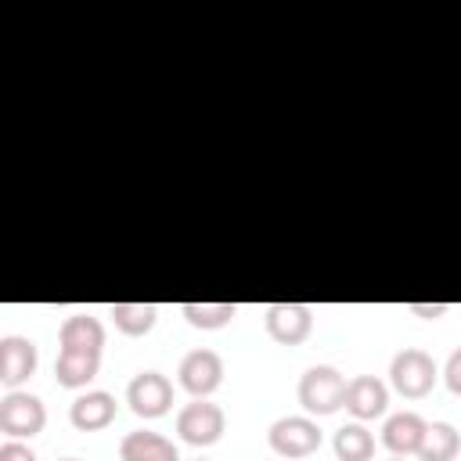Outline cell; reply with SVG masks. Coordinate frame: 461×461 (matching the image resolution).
<instances>
[{
    "label": "cell",
    "mask_w": 461,
    "mask_h": 461,
    "mask_svg": "<svg viewBox=\"0 0 461 461\" xmlns=\"http://www.w3.org/2000/svg\"><path fill=\"white\" fill-rule=\"evenodd\" d=\"M295 396H299V407H303L310 418L335 414V411L346 403V378H342L331 364H313L310 371H303Z\"/></svg>",
    "instance_id": "2"
},
{
    "label": "cell",
    "mask_w": 461,
    "mask_h": 461,
    "mask_svg": "<svg viewBox=\"0 0 461 461\" xmlns=\"http://www.w3.org/2000/svg\"><path fill=\"white\" fill-rule=\"evenodd\" d=\"M357 421L382 418L389 407V385L375 375H357L346 382V403H342Z\"/></svg>",
    "instance_id": "11"
},
{
    "label": "cell",
    "mask_w": 461,
    "mask_h": 461,
    "mask_svg": "<svg viewBox=\"0 0 461 461\" xmlns=\"http://www.w3.org/2000/svg\"><path fill=\"white\" fill-rule=\"evenodd\" d=\"M0 461H36L32 447L22 443V439H4L0 443Z\"/></svg>",
    "instance_id": "20"
},
{
    "label": "cell",
    "mask_w": 461,
    "mask_h": 461,
    "mask_svg": "<svg viewBox=\"0 0 461 461\" xmlns=\"http://www.w3.org/2000/svg\"><path fill=\"white\" fill-rule=\"evenodd\" d=\"M227 429V414L212 400H191L176 411V436L191 447H212Z\"/></svg>",
    "instance_id": "5"
},
{
    "label": "cell",
    "mask_w": 461,
    "mask_h": 461,
    "mask_svg": "<svg viewBox=\"0 0 461 461\" xmlns=\"http://www.w3.org/2000/svg\"><path fill=\"white\" fill-rule=\"evenodd\" d=\"M58 360L54 378L65 389H83L90 378H97L101 353H104V324L90 313H72L58 328Z\"/></svg>",
    "instance_id": "1"
},
{
    "label": "cell",
    "mask_w": 461,
    "mask_h": 461,
    "mask_svg": "<svg viewBox=\"0 0 461 461\" xmlns=\"http://www.w3.org/2000/svg\"><path fill=\"white\" fill-rule=\"evenodd\" d=\"M425 429H429V421H425L418 411L389 414L385 425H382V447H385L393 457H411V454L421 450Z\"/></svg>",
    "instance_id": "12"
},
{
    "label": "cell",
    "mask_w": 461,
    "mask_h": 461,
    "mask_svg": "<svg viewBox=\"0 0 461 461\" xmlns=\"http://www.w3.org/2000/svg\"><path fill=\"white\" fill-rule=\"evenodd\" d=\"M43 425H47V407L40 396L11 389L0 400V432L7 439H32L43 432Z\"/></svg>",
    "instance_id": "4"
},
{
    "label": "cell",
    "mask_w": 461,
    "mask_h": 461,
    "mask_svg": "<svg viewBox=\"0 0 461 461\" xmlns=\"http://www.w3.org/2000/svg\"><path fill=\"white\" fill-rule=\"evenodd\" d=\"M108 317L115 321V328L130 339L137 335H148L158 321V306L155 303H112L108 306Z\"/></svg>",
    "instance_id": "15"
},
{
    "label": "cell",
    "mask_w": 461,
    "mask_h": 461,
    "mask_svg": "<svg viewBox=\"0 0 461 461\" xmlns=\"http://www.w3.org/2000/svg\"><path fill=\"white\" fill-rule=\"evenodd\" d=\"M339 461H371L375 457V436L364 429V421H349L331 439Z\"/></svg>",
    "instance_id": "16"
},
{
    "label": "cell",
    "mask_w": 461,
    "mask_h": 461,
    "mask_svg": "<svg viewBox=\"0 0 461 461\" xmlns=\"http://www.w3.org/2000/svg\"><path fill=\"white\" fill-rule=\"evenodd\" d=\"M58 461H79V457H58Z\"/></svg>",
    "instance_id": "22"
},
{
    "label": "cell",
    "mask_w": 461,
    "mask_h": 461,
    "mask_svg": "<svg viewBox=\"0 0 461 461\" xmlns=\"http://www.w3.org/2000/svg\"><path fill=\"white\" fill-rule=\"evenodd\" d=\"M267 443L277 457H310L313 450H321V429L310 414H288L270 425Z\"/></svg>",
    "instance_id": "6"
},
{
    "label": "cell",
    "mask_w": 461,
    "mask_h": 461,
    "mask_svg": "<svg viewBox=\"0 0 461 461\" xmlns=\"http://www.w3.org/2000/svg\"><path fill=\"white\" fill-rule=\"evenodd\" d=\"M457 450H461V436H457V429H454L450 421H429L418 457H421V461H454Z\"/></svg>",
    "instance_id": "17"
},
{
    "label": "cell",
    "mask_w": 461,
    "mask_h": 461,
    "mask_svg": "<svg viewBox=\"0 0 461 461\" xmlns=\"http://www.w3.org/2000/svg\"><path fill=\"white\" fill-rule=\"evenodd\" d=\"M407 310L411 313H418V317H425V321H436V317H443L447 313V303H407Z\"/></svg>",
    "instance_id": "21"
},
{
    "label": "cell",
    "mask_w": 461,
    "mask_h": 461,
    "mask_svg": "<svg viewBox=\"0 0 461 461\" xmlns=\"http://www.w3.org/2000/svg\"><path fill=\"white\" fill-rule=\"evenodd\" d=\"M443 382H447V389H450L454 396H461V346L447 357V364H443Z\"/></svg>",
    "instance_id": "19"
},
{
    "label": "cell",
    "mask_w": 461,
    "mask_h": 461,
    "mask_svg": "<svg viewBox=\"0 0 461 461\" xmlns=\"http://www.w3.org/2000/svg\"><path fill=\"white\" fill-rule=\"evenodd\" d=\"M126 403L137 418H162L173 407V382L162 371H140L126 385Z\"/></svg>",
    "instance_id": "8"
},
{
    "label": "cell",
    "mask_w": 461,
    "mask_h": 461,
    "mask_svg": "<svg viewBox=\"0 0 461 461\" xmlns=\"http://www.w3.org/2000/svg\"><path fill=\"white\" fill-rule=\"evenodd\" d=\"M176 382L194 396V400H209V393L220 389L223 382V360L216 349H191L184 353L180 367H176Z\"/></svg>",
    "instance_id": "7"
},
{
    "label": "cell",
    "mask_w": 461,
    "mask_h": 461,
    "mask_svg": "<svg viewBox=\"0 0 461 461\" xmlns=\"http://www.w3.org/2000/svg\"><path fill=\"white\" fill-rule=\"evenodd\" d=\"M385 461H407V457H385Z\"/></svg>",
    "instance_id": "23"
},
{
    "label": "cell",
    "mask_w": 461,
    "mask_h": 461,
    "mask_svg": "<svg viewBox=\"0 0 461 461\" xmlns=\"http://www.w3.org/2000/svg\"><path fill=\"white\" fill-rule=\"evenodd\" d=\"M180 313H184V321H187L191 328L216 331V328L230 324V317L238 313V306H234V303H184Z\"/></svg>",
    "instance_id": "18"
},
{
    "label": "cell",
    "mask_w": 461,
    "mask_h": 461,
    "mask_svg": "<svg viewBox=\"0 0 461 461\" xmlns=\"http://www.w3.org/2000/svg\"><path fill=\"white\" fill-rule=\"evenodd\" d=\"M267 335L281 346H299L313 331V310L306 303H270L263 313Z\"/></svg>",
    "instance_id": "9"
},
{
    "label": "cell",
    "mask_w": 461,
    "mask_h": 461,
    "mask_svg": "<svg viewBox=\"0 0 461 461\" xmlns=\"http://www.w3.org/2000/svg\"><path fill=\"white\" fill-rule=\"evenodd\" d=\"M202 461H205V457H202Z\"/></svg>",
    "instance_id": "24"
},
{
    "label": "cell",
    "mask_w": 461,
    "mask_h": 461,
    "mask_svg": "<svg viewBox=\"0 0 461 461\" xmlns=\"http://www.w3.org/2000/svg\"><path fill=\"white\" fill-rule=\"evenodd\" d=\"M68 421L79 429V432H97V429H108L115 421V396L104 393V389H86L72 400L68 407Z\"/></svg>",
    "instance_id": "13"
},
{
    "label": "cell",
    "mask_w": 461,
    "mask_h": 461,
    "mask_svg": "<svg viewBox=\"0 0 461 461\" xmlns=\"http://www.w3.org/2000/svg\"><path fill=\"white\" fill-rule=\"evenodd\" d=\"M119 457H122V461H180V450H176V443L166 439L162 432L137 429V432H126V436H122Z\"/></svg>",
    "instance_id": "14"
},
{
    "label": "cell",
    "mask_w": 461,
    "mask_h": 461,
    "mask_svg": "<svg viewBox=\"0 0 461 461\" xmlns=\"http://www.w3.org/2000/svg\"><path fill=\"white\" fill-rule=\"evenodd\" d=\"M40 364V349L25 335H4L0 339V382L7 389H18L25 378H32Z\"/></svg>",
    "instance_id": "10"
},
{
    "label": "cell",
    "mask_w": 461,
    "mask_h": 461,
    "mask_svg": "<svg viewBox=\"0 0 461 461\" xmlns=\"http://www.w3.org/2000/svg\"><path fill=\"white\" fill-rule=\"evenodd\" d=\"M436 382H439V367H436V360H432L425 349H418V346L400 349V353L393 357V364H389V385H393L403 400H421V396H429V393L436 389Z\"/></svg>",
    "instance_id": "3"
}]
</instances>
